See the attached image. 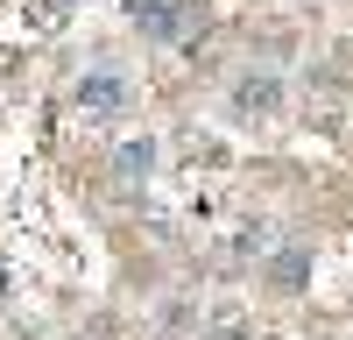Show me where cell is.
I'll return each instance as SVG.
<instances>
[{
	"label": "cell",
	"mask_w": 353,
	"mask_h": 340,
	"mask_svg": "<svg viewBox=\"0 0 353 340\" xmlns=\"http://www.w3.org/2000/svg\"><path fill=\"white\" fill-rule=\"evenodd\" d=\"M71 100H78L85 121H128V113H134V78H128L121 64H92V71L78 78Z\"/></svg>",
	"instance_id": "obj_1"
},
{
	"label": "cell",
	"mask_w": 353,
	"mask_h": 340,
	"mask_svg": "<svg viewBox=\"0 0 353 340\" xmlns=\"http://www.w3.org/2000/svg\"><path fill=\"white\" fill-rule=\"evenodd\" d=\"M226 106H233V121H276V113H283V78H276V71H248V78H233Z\"/></svg>",
	"instance_id": "obj_2"
},
{
	"label": "cell",
	"mask_w": 353,
	"mask_h": 340,
	"mask_svg": "<svg viewBox=\"0 0 353 340\" xmlns=\"http://www.w3.org/2000/svg\"><path fill=\"white\" fill-rule=\"evenodd\" d=\"M261 283H269L276 298H297L311 283V248L304 241H276L269 255H261Z\"/></svg>",
	"instance_id": "obj_3"
},
{
	"label": "cell",
	"mask_w": 353,
	"mask_h": 340,
	"mask_svg": "<svg viewBox=\"0 0 353 340\" xmlns=\"http://www.w3.org/2000/svg\"><path fill=\"white\" fill-rule=\"evenodd\" d=\"M121 8H128V21L141 28V36H156V43H176L198 0H121Z\"/></svg>",
	"instance_id": "obj_4"
},
{
	"label": "cell",
	"mask_w": 353,
	"mask_h": 340,
	"mask_svg": "<svg viewBox=\"0 0 353 340\" xmlns=\"http://www.w3.org/2000/svg\"><path fill=\"white\" fill-rule=\"evenodd\" d=\"M156 178V135H128L121 149H113V185L121 191H141Z\"/></svg>",
	"instance_id": "obj_5"
},
{
	"label": "cell",
	"mask_w": 353,
	"mask_h": 340,
	"mask_svg": "<svg viewBox=\"0 0 353 340\" xmlns=\"http://www.w3.org/2000/svg\"><path fill=\"white\" fill-rule=\"evenodd\" d=\"M212 340H248V333H241V326H219V333H212Z\"/></svg>",
	"instance_id": "obj_6"
},
{
	"label": "cell",
	"mask_w": 353,
	"mask_h": 340,
	"mask_svg": "<svg viewBox=\"0 0 353 340\" xmlns=\"http://www.w3.org/2000/svg\"><path fill=\"white\" fill-rule=\"evenodd\" d=\"M0 298H8V276H0Z\"/></svg>",
	"instance_id": "obj_7"
}]
</instances>
